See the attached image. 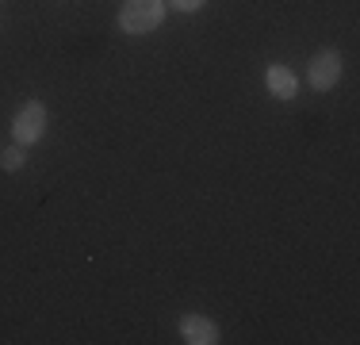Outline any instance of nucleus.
I'll return each instance as SVG.
<instances>
[{
    "instance_id": "1",
    "label": "nucleus",
    "mask_w": 360,
    "mask_h": 345,
    "mask_svg": "<svg viewBox=\"0 0 360 345\" xmlns=\"http://www.w3.org/2000/svg\"><path fill=\"white\" fill-rule=\"evenodd\" d=\"M165 20V0H123L119 8V31L123 34H150Z\"/></svg>"
},
{
    "instance_id": "5",
    "label": "nucleus",
    "mask_w": 360,
    "mask_h": 345,
    "mask_svg": "<svg viewBox=\"0 0 360 345\" xmlns=\"http://www.w3.org/2000/svg\"><path fill=\"white\" fill-rule=\"evenodd\" d=\"M264 84H269V92L276 100H291L299 92V77L291 73L288 65H269L264 69Z\"/></svg>"
},
{
    "instance_id": "2",
    "label": "nucleus",
    "mask_w": 360,
    "mask_h": 345,
    "mask_svg": "<svg viewBox=\"0 0 360 345\" xmlns=\"http://www.w3.org/2000/svg\"><path fill=\"white\" fill-rule=\"evenodd\" d=\"M42 134H46V104L27 100L12 119V138H15V146H35Z\"/></svg>"
},
{
    "instance_id": "3",
    "label": "nucleus",
    "mask_w": 360,
    "mask_h": 345,
    "mask_svg": "<svg viewBox=\"0 0 360 345\" xmlns=\"http://www.w3.org/2000/svg\"><path fill=\"white\" fill-rule=\"evenodd\" d=\"M341 81V54L338 50H319V54L307 62V84L314 92H326Z\"/></svg>"
},
{
    "instance_id": "4",
    "label": "nucleus",
    "mask_w": 360,
    "mask_h": 345,
    "mask_svg": "<svg viewBox=\"0 0 360 345\" xmlns=\"http://www.w3.org/2000/svg\"><path fill=\"white\" fill-rule=\"evenodd\" d=\"M180 338L188 345H219L222 334H219V322L207 315H184L180 318Z\"/></svg>"
},
{
    "instance_id": "6",
    "label": "nucleus",
    "mask_w": 360,
    "mask_h": 345,
    "mask_svg": "<svg viewBox=\"0 0 360 345\" xmlns=\"http://www.w3.org/2000/svg\"><path fill=\"white\" fill-rule=\"evenodd\" d=\"M23 165H27L23 146H8V150H0V169H4V172H20Z\"/></svg>"
},
{
    "instance_id": "7",
    "label": "nucleus",
    "mask_w": 360,
    "mask_h": 345,
    "mask_svg": "<svg viewBox=\"0 0 360 345\" xmlns=\"http://www.w3.org/2000/svg\"><path fill=\"white\" fill-rule=\"evenodd\" d=\"M169 4H173L176 12H200V8H203V0H169Z\"/></svg>"
}]
</instances>
